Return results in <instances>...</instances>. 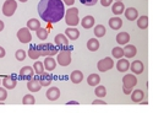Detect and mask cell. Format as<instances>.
<instances>
[{"mask_svg":"<svg viewBox=\"0 0 153 124\" xmlns=\"http://www.w3.org/2000/svg\"><path fill=\"white\" fill-rule=\"evenodd\" d=\"M145 97V93L142 90H134V92H131V100L132 102H136V103H140Z\"/></svg>","mask_w":153,"mask_h":124,"instance_id":"cell-27","label":"cell"},{"mask_svg":"<svg viewBox=\"0 0 153 124\" xmlns=\"http://www.w3.org/2000/svg\"><path fill=\"white\" fill-rule=\"evenodd\" d=\"M65 34L70 41H76L80 37V31L76 27H69L65 30Z\"/></svg>","mask_w":153,"mask_h":124,"instance_id":"cell-17","label":"cell"},{"mask_svg":"<svg viewBox=\"0 0 153 124\" xmlns=\"http://www.w3.org/2000/svg\"><path fill=\"white\" fill-rule=\"evenodd\" d=\"M97 1L98 0H80V3L86 5V6H93V5L97 4Z\"/></svg>","mask_w":153,"mask_h":124,"instance_id":"cell-39","label":"cell"},{"mask_svg":"<svg viewBox=\"0 0 153 124\" xmlns=\"http://www.w3.org/2000/svg\"><path fill=\"white\" fill-rule=\"evenodd\" d=\"M17 9V1L16 0H6L3 4V14L7 17L12 16L15 14V11Z\"/></svg>","mask_w":153,"mask_h":124,"instance_id":"cell-5","label":"cell"},{"mask_svg":"<svg viewBox=\"0 0 153 124\" xmlns=\"http://www.w3.org/2000/svg\"><path fill=\"white\" fill-rule=\"evenodd\" d=\"M109 26H110L111 30L118 31V30H120L121 26H123V20H121L120 17H111V19L109 20Z\"/></svg>","mask_w":153,"mask_h":124,"instance_id":"cell-22","label":"cell"},{"mask_svg":"<svg viewBox=\"0 0 153 124\" xmlns=\"http://www.w3.org/2000/svg\"><path fill=\"white\" fill-rule=\"evenodd\" d=\"M137 26L141 30H147V27H148V16L147 15L140 16L137 19Z\"/></svg>","mask_w":153,"mask_h":124,"instance_id":"cell-30","label":"cell"},{"mask_svg":"<svg viewBox=\"0 0 153 124\" xmlns=\"http://www.w3.org/2000/svg\"><path fill=\"white\" fill-rule=\"evenodd\" d=\"M36 33H37V37H38V38H39L41 41H45V40L48 38L49 31H48L47 28H43V27H41V28H38V30L36 31Z\"/></svg>","mask_w":153,"mask_h":124,"instance_id":"cell-34","label":"cell"},{"mask_svg":"<svg viewBox=\"0 0 153 124\" xmlns=\"http://www.w3.org/2000/svg\"><path fill=\"white\" fill-rule=\"evenodd\" d=\"M123 91H124L125 95H131V92H132L131 89H126V87H123Z\"/></svg>","mask_w":153,"mask_h":124,"instance_id":"cell-45","label":"cell"},{"mask_svg":"<svg viewBox=\"0 0 153 124\" xmlns=\"http://www.w3.org/2000/svg\"><path fill=\"white\" fill-rule=\"evenodd\" d=\"M130 61L127 60V59H124V58H120V60H118V63H117V69L118 71L120 72H125L130 69Z\"/></svg>","mask_w":153,"mask_h":124,"instance_id":"cell-18","label":"cell"},{"mask_svg":"<svg viewBox=\"0 0 153 124\" xmlns=\"http://www.w3.org/2000/svg\"><path fill=\"white\" fill-rule=\"evenodd\" d=\"M15 58L19 61L25 60V59H26V52H25L23 49H19V51H16V53H15Z\"/></svg>","mask_w":153,"mask_h":124,"instance_id":"cell-38","label":"cell"},{"mask_svg":"<svg viewBox=\"0 0 153 124\" xmlns=\"http://www.w3.org/2000/svg\"><path fill=\"white\" fill-rule=\"evenodd\" d=\"M111 3H113V0H100V4L103 5V6H110L111 5Z\"/></svg>","mask_w":153,"mask_h":124,"instance_id":"cell-41","label":"cell"},{"mask_svg":"<svg viewBox=\"0 0 153 124\" xmlns=\"http://www.w3.org/2000/svg\"><path fill=\"white\" fill-rule=\"evenodd\" d=\"M33 69H34V72L37 74V75H42V74H44V64L42 63V61H36L34 60V65H33Z\"/></svg>","mask_w":153,"mask_h":124,"instance_id":"cell-33","label":"cell"},{"mask_svg":"<svg viewBox=\"0 0 153 124\" xmlns=\"http://www.w3.org/2000/svg\"><path fill=\"white\" fill-rule=\"evenodd\" d=\"M99 82H100V76L98 74H91V75L87 78V84L90 86H98Z\"/></svg>","mask_w":153,"mask_h":124,"instance_id":"cell-29","label":"cell"},{"mask_svg":"<svg viewBox=\"0 0 153 124\" xmlns=\"http://www.w3.org/2000/svg\"><path fill=\"white\" fill-rule=\"evenodd\" d=\"M43 64H44L45 70H48V71H53V70H55V68H56L58 61H55V59H54L53 57H45V59H44V61H43Z\"/></svg>","mask_w":153,"mask_h":124,"instance_id":"cell-14","label":"cell"},{"mask_svg":"<svg viewBox=\"0 0 153 124\" xmlns=\"http://www.w3.org/2000/svg\"><path fill=\"white\" fill-rule=\"evenodd\" d=\"M94 93H96V96L98 97V98H102V97H105V95H107V89L104 87V86H97L96 87V90H94Z\"/></svg>","mask_w":153,"mask_h":124,"instance_id":"cell-36","label":"cell"},{"mask_svg":"<svg viewBox=\"0 0 153 124\" xmlns=\"http://www.w3.org/2000/svg\"><path fill=\"white\" fill-rule=\"evenodd\" d=\"M124 14H125V17L130 21H135L138 19V11L135 7H127L124 11Z\"/></svg>","mask_w":153,"mask_h":124,"instance_id":"cell-19","label":"cell"},{"mask_svg":"<svg viewBox=\"0 0 153 124\" xmlns=\"http://www.w3.org/2000/svg\"><path fill=\"white\" fill-rule=\"evenodd\" d=\"M38 14L48 23H56L65 16V5L62 0H41Z\"/></svg>","mask_w":153,"mask_h":124,"instance_id":"cell-1","label":"cell"},{"mask_svg":"<svg viewBox=\"0 0 153 124\" xmlns=\"http://www.w3.org/2000/svg\"><path fill=\"white\" fill-rule=\"evenodd\" d=\"M62 1H64V4H65V5H69V6H71V5H74L75 0H62Z\"/></svg>","mask_w":153,"mask_h":124,"instance_id":"cell-42","label":"cell"},{"mask_svg":"<svg viewBox=\"0 0 153 124\" xmlns=\"http://www.w3.org/2000/svg\"><path fill=\"white\" fill-rule=\"evenodd\" d=\"M27 27L31 31H37L38 28H41V21H38L37 19H31L27 21Z\"/></svg>","mask_w":153,"mask_h":124,"instance_id":"cell-32","label":"cell"},{"mask_svg":"<svg viewBox=\"0 0 153 124\" xmlns=\"http://www.w3.org/2000/svg\"><path fill=\"white\" fill-rule=\"evenodd\" d=\"M117 1H121V0H117Z\"/></svg>","mask_w":153,"mask_h":124,"instance_id":"cell-49","label":"cell"},{"mask_svg":"<svg viewBox=\"0 0 153 124\" xmlns=\"http://www.w3.org/2000/svg\"><path fill=\"white\" fill-rule=\"evenodd\" d=\"M1 84L4 85V87H5L6 90H12V89L16 87L17 80H16L15 78H12V76H5L4 80L1 81Z\"/></svg>","mask_w":153,"mask_h":124,"instance_id":"cell-12","label":"cell"},{"mask_svg":"<svg viewBox=\"0 0 153 124\" xmlns=\"http://www.w3.org/2000/svg\"><path fill=\"white\" fill-rule=\"evenodd\" d=\"M130 41V34L127 32H119L117 34V42L120 44V46H126Z\"/></svg>","mask_w":153,"mask_h":124,"instance_id":"cell-20","label":"cell"},{"mask_svg":"<svg viewBox=\"0 0 153 124\" xmlns=\"http://www.w3.org/2000/svg\"><path fill=\"white\" fill-rule=\"evenodd\" d=\"M17 38L21 43H30L32 41L31 30L28 27H22L17 31Z\"/></svg>","mask_w":153,"mask_h":124,"instance_id":"cell-6","label":"cell"},{"mask_svg":"<svg viewBox=\"0 0 153 124\" xmlns=\"http://www.w3.org/2000/svg\"><path fill=\"white\" fill-rule=\"evenodd\" d=\"M34 76V69L32 66H23L20 70V79L21 80H31Z\"/></svg>","mask_w":153,"mask_h":124,"instance_id":"cell-9","label":"cell"},{"mask_svg":"<svg viewBox=\"0 0 153 124\" xmlns=\"http://www.w3.org/2000/svg\"><path fill=\"white\" fill-rule=\"evenodd\" d=\"M19 1H21V3H26V1H28V0H19Z\"/></svg>","mask_w":153,"mask_h":124,"instance_id":"cell-48","label":"cell"},{"mask_svg":"<svg viewBox=\"0 0 153 124\" xmlns=\"http://www.w3.org/2000/svg\"><path fill=\"white\" fill-rule=\"evenodd\" d=\"M5 54H6V52H5V49L0 46V58H4L5 57Z\"/></svg>","mask_w":153,"mask_h":124,"instance_id":"cell-43","label":"cell"},{"mask_svg":"<svg viewBox=\"0 0 153 124\" xmlns=\"http://www.w3.org/2000/svg\"><path fill=\"white\" fill-rule=\"evenodd\" d=\"M92 105H105V102L102 101V100H94V101L92 102Z\"/></svg>","mask_w":153,"mask_h":124,"instance_id":"cell-44","label":"cell"},{"mask_svg":"<svg viewBox=\"0 0 153 124\" xmlns=\"http://www.w3.org/2000/svg\"><path fill=\"white\" fill-rule=\"evenodd\" d=\"M27 89H28L31 92H38V91L42 89V85H41L39 80L34 78V79L28 80V82H27Z\"/></svg>","mask_w":153,"mask_h":124,"instance_id":"cell-13","label":"cell"},{"mask_svg":"<svg viewBox=\"0 0 153 124\" xmlns=\"http://www.w3.org/2000/svg\"><path fill=\"white\" fill-rule=\"evenodd\" d=\"M111 11L114 15H121L125 11V6L123 4V1H115L111 5Z\"/></svg>","mask_w":153,"mask_h":124,"instance_id":"cell-21","label":"cell"},{"mask_svg":"<svg viewBox=\"0 0 153 124\" xmlns=\"http://www.w3.org/2000/svg\"><path fill=\"white\" fill-rule=\"evenodd\" d=\"M27 55L32 59V60H37L41 55V52H39V49H38V46H32L30 49H28V52H27Z\"/></svg>","mask_w":153,"mask_h":124,"instance_id":"cell-25","label":"cell"},{"mask_svg":"<svg viewBox=\"0 0 153 124\" xmlns=\"http://www.w3.org/2000/svg\"><path fill=\"white\" fill-rule=\"evenodd\" d=\"M113 66H114V61H113V59L109 58V57L99 60L98 64H97V68H98V70H99L100 72H105V71L110 70Z\"/></svg>","mask_w":153,"mask_h":124,"instance_id":"cell-7","label":"cell"},{"mask_svg":"<svg viewBox=\"0 0 153 124\" xmlns=\"http://www.w3.org/2000/svg\"><path fill=\"white\" fill-rule=\"evenodd\" d=\"M111 55L117 59H120L124 57V48H120V47H114L111 49Z\"/></svg>","mask_w":153,"mask_h":124,"instance_id":"cell-35","label":"cell"},{"mask_svg":"<svg viewBox=\"0 0 153 124\" xmlns=\"http://www.w3.org/2000/svg\"><path fill=\"white\" fill-rule=\"evenodd\" d=\"M136 53H137V49H136L135 46H132V44H126L125 46V48H124V55L126 58H134L136 55Z\"/></svg>","mask_w":153,"mask_h":124,"instance_id":"cell-23","label":"cell"},{"mask_svg":"<svg viewBox=\"0 0 153 124\" xmlns=\"http://www.w3.org/2000/svg\"><path fill=\"white\" fill-rule=\"evenodd\" d=\"M6 98H7V91H6V89L0 87V101H5Z\"/></svg>","mask_w":153,"mask_h":124,"instance_id":"cell-40","label":"cell"},{"mask_svg":"<svg viewBox=\"0 0 153 124\" xmlns=\"http://www.w3.org/2000/svg\"><path fill=\"white\" fill-rule=\"evenodd\" d=\"M80 22H81V26H82L85 30H90V28H92V27L94 26L96 20H94L93 16L87 15V16H85V17L82 19V21H80Z\"/></svg>","mask_w":153,"mask_h":124,"instance_id":"cell-11","label":"cell"},{"mask_svg":"<svg viewBox=\"0 0 153 124\" xmlns=\"http://www.w3.org/2000/svg\"><path fill=\"white\" fill-rule=\"evenodd\" d=\"M65 22L70 27H76L80 23V17H79V9L77 7H70L65 12Z\"/></svg>","mask_w":153,"mask_h":124,"instance_id":"cell-3","label":"cell"},{"mask_svg":"<svg viewBox=\"0 0 153 124\" xmlns=\"http://www.w3.org/2000/svg\"><path fill=\"white\" fill-rule=\"evenodd\" d=\"M99 41L97 38H91L87 41V49L91 52H97L99 49Z\"/></svg>","mask_w":153,"mask_h":124,"instance_id":"cell-26","label":"cell"},{"mask_svg":"<svg viewBox=\"0 0 153 124\" xmlns=\"http://www.w3.org/2000/svg\"><path fill=\"white\" fill-rule=\"evenodd\" d=\"M68 105H79V102L77 101H70V102H68Z\"/></svg>","mask_w":153,"mask_h":124,"instance_id":"cell-47","label":"cell"},{"mask_svg":"<svg viewBox=\"0 0 153 124\" xmlns=\"http://www.w3.org/2000/svg\"><path fill=\"white\" fill-rule=\"evenodd\" d=\"M0 84H1V80H0Z\"/></svg>","mask_w":153,"mask_h":124,"instance_id":"cell-50","label":"cell"},{"mask_svg":"<svg viewBox=\"0 0 153 124\" xmlns=\"http://www.w3.org/2000/svg\"><path fill=\"white\" fill-rule=\"evenodd\" d=\"M70 80H71L74 84H80V82L83 80V74H82V71H80V70H74V71L70 74Z\"/></svg>","mask_w":153,"mask_h":124,"instance_id":"cell-24","label":"cell"},{"mask_svg":"<svg viewBox=\"0 0 153 124\" xmlns=\"http://www.w3.org/2000/svg\"><path fill=\"white\" fill-rule=\"evenodd\" d=\"M130 69L132 71V74H136V75H138V74H142L143 70H145V66H143V63L141 60H135L134 63L130 65Z\"/></svg>","mask_w":153,"mask_h":124,"instance_id":"cell-15","label":"cell"},{"mask_svg":"<svg viewBox=\"0 0 153 124\" xmlns=\"http://www.w3.org/2000/svg\"><path fill=\"white\" fill-rule=\"evenodd\" d=\"M4 30V22L1 21V20H0V32H1Z\"/></svg>","mask_w":153,"mask_h":124,"instance_id":"cell-46","label":"cell"},{"mask_svg":"<svg viewBox=\"0 0 153 124\" xmlns=\"http://www.w3.org/2000/svg\"><path fill=\"white\" fill-rule=\"evenodd\" d=\"M137 79L134 74H126L123 79V87L126 89H134V86H136Z\"/></svg>","mask_w":153,"mask_h":124,"instance_id":"cell-8","label":"cell"},{"mask_svg":"<svg viewBox=\"0 0 153 124\" xmlns=\"http://www.w3.org/2000/svg\"><path fill=\"white\" fill-rule=\"evenodd\" d=\"M54 44L59 48H64L69 46V38L66 37V34L64 33H59L54 37Z\"/></svg>","mask_w":153,"mask_h":124,"instance_id":"cell-10","label":"cell"},{"mask_svg":"<svg viewBox=\"0 0 153 124\" xmlns=\"http://www.w3.org/2000/svg\"><path fill=\"white\" fill-rule=\"evenodd\" d=\"M93 32H94V36L97 37V38H100V37H104L105 36L107 30H105V27L103 26V25H97V26H94Z\"/></svg>","mask_w":153,"mask_h":124,"instance_id":"cell-31","label":"cell"},{"mask_svg":"<svg viewBox=\"0 0 153 124\" xmlns=\"http://www.w3.org/2000/svg\"><path fill=\"white\" fill-rule=\"evenodd\" d=\"M47 98L49 101H56L60 97V90L58 87H50L49 90H47Z\"/></svg>","mask_w":153,"mask_h":124,"instance_id":"cell-16","label":"cell"},{"mask_svg":"<svg viewBox=\"0 0 153 124\" xmlns=\"http://www.w3.org/2000/svg\"><path fill=\"white\" fill-rule=\"evenodd\" d=\"M22 103L23 105H34L36 103V98L31 93L26 95V96H23V98H22Z\"/></svg>","mask_w":153,"mask_h":124,"instance_id":"cell-37","label":"cell"},{"mask_svg":"<svg viewBox=\"0 0 153 124\" xmlns=\"http://www.w3.org/2000/svg\"><path fill=\"white\" fill-rule=\"evenodd\" d=\"M38 76L39 78H37V79L39 80L42 86H49L53 81V76L49 75V74H42V75H38Z\"/></svg>","mask_w":153,"mask_h":124,"instance_id":"cell-28","label":"cell"},{"mask_svg":"<svg viewBox=\"0 0 153 124\" xmlns=\"http://www.w3.org/2000/svg\"><path fill=\"white\" fill-rule=\"evenodd\" d=\"M38 49H39L42 57H53L59 53L58 47L53 43H42L38 46Z\"/></svg>","mask_w":153,"mask_h":124,"instance_id":"cell-4","label":"cell"},{"mask_svg":"<svg viewBox=\"0 0 153 124\" xmlns=\"http://www.w3.org/2000/svg\"><path fill=\"white\" fill-rule=\"evenodd\" d=\"M71 51L72 48L69 47V48H61L59 49V53H58V57H56V61L58 64L61 65V66H68L71 64Z\"/></svg>","mask_w":153,"mask_h":124,"instance_id":"cell-2","label":"cell"}]
</instances>
